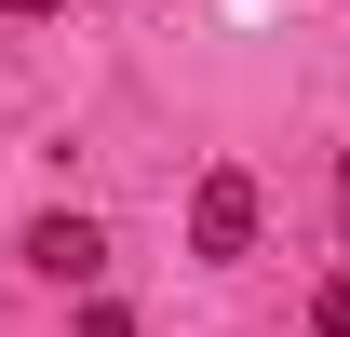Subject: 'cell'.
Instances as JSON below:
<instances>
[{"label":"cell","mask_w":350,"mask_h":337,"mask_svg":"<svg viewBox=\"0 0 350 337\" xmlns=\"http://www.w3.org/2000/svg\"><path fill=\"white\" fill-rule=\"evenodd\" d=\"M0 14H14V27H41V14H68V0H0Z\"/></svg>","instance_id":"5"},{"label":"cell","mask_w":350,"mask_h":337,"mask_svg":"<svg viewBox=\"0 0 350 337\" xmlns=\"http://www.w3.org/2000/svg\"><path fill=\"white\" fill-rule=\"evenodd\" d=\"M27 270H41V284H94V270H108V229H94V216H27Z\"/></svg>","instance_id":"2"},{"label":"cell","mask_w":350,"mask_h":337,"mask_svg":"<svg viewBox=\"0 0 350 337\" xmlns=\"http://www.w3.org/2000/svg\"><path fill=\"white\" fill-rule=\"evenodd\" d=\"M68 337H135V310H122V297H94V310H81Z\"/></svg>","instance_id":"4"},{"label":"cell","mask_w":350,"mask_h":337,"mask_svg":"<svg viewBox=\"0 0 350 337\" xmlns=\"http://www.w3.org/2000/svg\"><path fill=\"white\" fill-rule=\"evenodd\" d=\"M310 337H350V270H323V297H310Z\"/></svg>","instance_id":"3"},{"label":"cell","mask_w":350,"mask_h":337,"mask_svg":"<svg viewBox=\"0 0 350 337\" xmlns=\"http://www.w3.org/2000/svg\"><path fill=\"white\" fill-rule=\"evenodd\" d=\"M256 229H269V189H256L243 162H216L202 189H189V256H216V270H229V256H256Z\"/></svg>","instance_id":"1"}]
</instances>
